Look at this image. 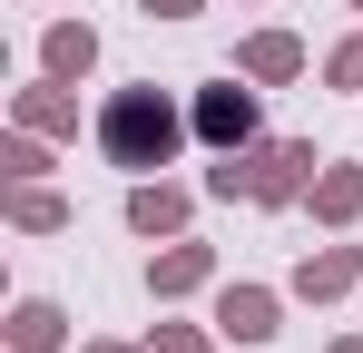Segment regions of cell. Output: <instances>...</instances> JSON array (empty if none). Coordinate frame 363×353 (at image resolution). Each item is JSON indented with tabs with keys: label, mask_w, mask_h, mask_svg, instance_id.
<instances>
[{
	"label": "cell",
	"mask_w": 363,
	"mask_h": 353,
	"mask_svg": "<svg viewBox=\"0 0 363 353\" xmlns=\"http://www.w3.org/2000/svg\"><path fill=\"white\" fill-rule=\"evenodd\" d=\"M177 138H186V118H177V99H157V89H118V99L99 108V147H108V167H128V176L167 167Z\"/></svg>",
	"instance_id": "obj_1"
},
{
	"label": "cell",
	"mask_w": 363,
	"mask_h": 353,
	"mask_svg": "<svg viewBox=\"0 0 363 353\" xmlns=\"http://www.w3.org/2000/svg\"><path fill=\"white\" fill-rule=\"evenodd\" d=\"M304 167H314V147H265V157H245V167L226 157V167L206 176V186H216V196H236V186H245L255 206H285V196L304 186Z\"/></svg>",
	"instance_id": "obj_2"
},
{
	"label": "cell",
	"mask_w": 363,
	"mask_h": 353,
	"mask_svg": "<svg viewBox=\"0 0 363 353\" xmlns=\"http://www.w3.org/2000/svg\"><path fill=\"white\" fill-rule=\"evenodd\" d=\"M196 138H216L226 157H236L245 138H255V99H245L236 79H226V89H196Z\"/></svg>",
	"instance_id": "obj_3"
},
{
	"label": "cell",
	"mask_w": 363,
	"mask_h": 353,
	"mask_svg": "<svg viewBox=\"0 0 363 353\" xmlns=\"http://www.w3.org/2000/svg\"><path fill=\"white\" fill-rule=\"evenodd\" d=\"M216 324H226L236 344H265V334H275V294H265V285H226V304H216Z\"/></svg>",
	"instance_id": "obj_4"
},
{
	"label": "cell",
	"mask_w": 363,
	"mask_h": 353,
	"mask_svg": "<svg viewBox=\"0 0 363 353\" xmlns=\"http://www.w3.org/2000/svg\"><path fill=\"white\" fill-rule=\"evenodd\" d=\"M40 59H50V79H79V69L99 59V30H89V20H60V30L40 40Z\"/></svg>",
	"instance_id": "obj_5"
},
{
	"label": "cell",
	"mask_w": 363,
	"mask_h": 353,
	"mask_svg": "<svg viewBox=\"0 0 363 353\" xmlns=\"http://www.w3.org/2000/svg\"><path fill=\"white\" fill-rule=\"evenodd\" d=\"M128 226H138V235L186 226V196H177V186H138V196H128Z\"/></svg>",
	"instance_id": "obj_6"
},
{
	"label": "cell",
	"mask_w": 363,
	"mask_h": 353,
	"mask_svg": "<svg viewBox=\"0 0 363 353\" xmlns=\"http://www.w3.org/2000/svg\"><path fill=\"white\" fill-rule=\"evenodd\" d=\"M304 69V50L285 40V30H265V40H245V79H295Z\"/></svg>",
	"instance_id": "obj_7"
},
{
	"label": "cell",
	"mask_w": 363,
	"mask_h": 353,
	"mask_svg": "<svg viewBox=\"0 0 363 353\" xmlns=\"http://www.w3.org/2000/svg\"><path fill=\"white\" fill-rule=\"evenodd\" d=\"M10 344L20 353H60V304H20L10 314Z\"/></svg>",
	"instance_id": "obj_8"
},
{
	"label": "cell",
	"mask_w": 363,
	"mask_h": 353,
	"mask_svg": "<svg viewBox=\"0 0 363 353\" xmlns=\"http://www.w3.org/2000/svg\"><path fill=\"white\" fill-rule=\"evenodd\" d=\"M147 285H157V294H186V285H206V245H177V255H157V265H147Z\"/></svg>",
	"instance_id": "obj_9"
},
{
	"label": "cell",
	"mask_w": 363,
	"mask_h": 353,
	"mask_svg": "<svg viewBox=\"0 0 363 353\" xmlns=\"http://www.w3.org/2000/svg\"><path fill=\"white\" fill-rule=\"evenodd\" d=\"M354 275H363V255H354V245H344V255H314V265H304V275H295V294H344V285H354Z\"/></svg>",
	"instance_id": "obj_10"
},
{
	"label": "cell",
	"mask_w": 363,
	"mask_h": 353,
	"mask_svg": "<svg viewBox=\"0 0 363 353\" xmlns=\"http://www.w3.org/2000/svg\"><path fill=\"white\" fill-rule=\"evenodd\" d=\"M363 206V176L354 167H334V176H314V216H334V226H344V216H354Z\"/></svg>",
	"instance_id": "obj_11"
},
{
	"label": "cell",
	"mask_w": 363,
	"mask_h": 353,
	"mask_svg": "<svg viewBox=\"0 0 363 353\" xmlns=\"http://www.w3.org/2000/svg\"><path fill=\"white\" fill-rule=\"evenodd\" d=\"M20 118H30V128H69V99H50V89H30V99H20Z\"/></svg>",
	"instance_id": "obj_12"
},
{
	"label": "cell",
	"mask_w": 363,
	"mask_h": 353,
	"mask_svg": "<svg viewBox=\"0 0 363 353\" xmlns=\"http://www.w3.org/2000/svg\"><path fill=\"white\" fill-rule=\"evenodd\" d=\"M60 216H69V206L50 196V186H30V196H20V226H60Z\"/></svg>",
	"instance_id": "obj_13"
},
{
	"label": "cell",
	"mask_w": 363,
	"mask_h": 353,
	"mask_svg": "<svg viewBox=\"0 0 363 353\" xmlns=\"http://www.w3.org/2000/svg\"><path fill=\"white\" fill-rule=\"evenodd\" d=\"M324 79H334V89H363V40H344V50H334V69H324Z\"/></svg>",
	"instance_id": "obj_14"
},
{
	"label": "cell",
	"mask_w": 363,
	"mask_h": 353,
	"mask_svg": "<svg viewBox=\"0 0 363 353\" xmlns=\"http://www.w3.org/2000/svg\"><path fill=\"white\" fill-rule=\"evenodd\" d=\"M157 353H206V334H157Z\"/></svg>",
	"instance_id": "obj_15"
},
{
	"label": "cell",
	"mask_w": 363,
	"mask_h": 353,
	"mask_svg": "<svg viewBox=\"0 0 363 353\" xmlns=\"http://www.w3.org/2000/svg\"><path fill=\"white\" fill-rule=\"evenodd\" d=\"M147 10H157V20H186V10H196V0H147Z\"/></svg>",
	"instance_id": "obj_16"
},
{
	"label": "cell",
	"mask_w": 363,
	"mask_h": 353,
	"mask_svg": "<svg viewBox=\"0 0 363 353\" xmlns=\"http://www.w3.org/2000/svg\"><path fill=\"white\" fill-rule=\"evenodd\" d=\"M99 353H128V344H99Z\"/></svg>",
	"instance_id": "obj_17"
},
{
	"label": "cell",
	"mask_w": 363,
	"mask_h": 353,
	"mask_svg": "<svg viewBox=\"0 0 363 353\" xmlns=\"http://www.w3.org/2000/svg\"><path fill=\"white\" fill-rule=\"evenodd\" d=\"M344 353H363V344H344Z\"/></svg>",
	"instance_id": "obj_18"
},
{
	"label": "cell",
	"mask_w": 363,
	"mask_h": 353,
	"mask_svg": "<svg viewBox=\"0 0 363 353\" xmlns=\"http://www.w3.org/2000/svg\"><path fill=\"white\" fill-rule=\"evenodd\" d=\"M354 10H363V0H354Z\"/></svg>",
	"instance_id": "obj_19"
}]
</instances>
